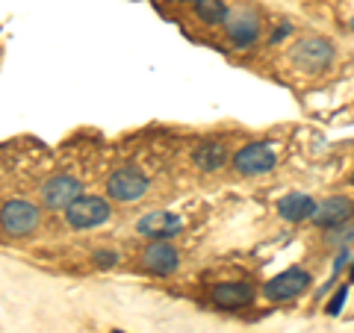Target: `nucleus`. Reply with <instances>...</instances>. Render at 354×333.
I'll return each mask as SVG.
<instances>
[{
    "instance_id": "obj_18",
    "label": "nucleus",
    "mask_w": 354,
    "mask_h": 333,
    "mask_svg": "<svg viewBox=\"0 0 354 333\" xmlns=\"http://www.w3.org/2000/svg\"><path fill=\"white\" fill-rule=\"evenodd\" d=\"M95 263L101 265V269H109V265L118 263V254L115 251H95Z\"/></svg>"
},
{
    "instance_id": "obj_17",
    "label": "nucleus",
    "mask_w": 354,
    "mask_h": 333,
    "mask_svg": "<svg viewBox=\"0 0 354 333\" xmlns=\"http://www.w3.org/2000/svg\"><path fill=\"white\" fill-rule=\"evenodd\" d=\"M346 301H348V286H346V283H342V286H339V289L334 292V298H330V301H328V307H325V313H328V316H339V310H342V307H346Z\"/></svg>"
},
{
    "instance_id": "obj_9",
    "label": "nucleus",
    "mask_w": 354,
    "mask_h": 333,
    "mask_svg": "<svg viewBox=\"0 0 354 333\" xmlns=\"http://www.w3.org/2000/svg\"><path fill=\"white\" fill-rule=\"evenodd\" d=\"M225 27L236 48H248V44H254L260 36V18L254 9H236V12H230Z\"/></svg>"
},
{
    "instance_id": "obj_23",
    "label": "nucleus",
    "mask_w": 354,
    "mask_h": 333,
    "mask_svg": "<svg viewBox=\"0 0 354 333\" xmlns=\"http://www.w3.org/2000/svg\"><path fill=\"white\" fill-rule=\"evenodd\" d=\"M351 24H354V21H351Z\"/></svg>"
},
{
    "instance_id": "obj_5",
    "label": "nucleus",
    "mask_w": 354,
    "mask_h": 333,
    "mask_svg": "<svg viewBox=\"0 0 354 333\" xmlns=\"http://www.w3.org/2000/svg\"><path fill=\"white\" fill-rule=\"evenodd\" d=\"M39 221H41L39 209L30 201H21V198L0 207V227H3L6 236H30L39 227Z\"/></svg>"
},
{
    "instance_id": "obj_2",
    "label": "nucleus",
    "mask_w": 354,
    "mask_h": 333,
    "mask_svg": "<svg viewBox=\"0 0 354 333\" xmlns=\"http://www.w3.org/2000/svg\"><path fill=\"white\" fill-rule=\"evenodd\" d=\"M109 216H113V207H109L106 198H97V195H80L65 209V221H68V227H74V230L101 227L109 221Z\"/></svg>"
},
{
    "instance_id": "obj_16",
    "label": "nucleus",
    "mask_w": 354,
    "mask_h": 333,
    "mask_svg": "<svg viewBox=\"0 0 354 333\" xmlns=\"http://www.w3.org/2000/svg\"><path fill=\"white\" fill-rule=\"evenodd\" d=\"M328 242L330 245H348V242H354V225L346 221V225H339V227H330L328 230Z\"/></svg>"
},
{
    "instance_id": "obj_13",
    "label": "nucleus",
    "mask_w": 354,
    "mask_h": 333,
    "mask_svg": "<svg viewBox=\"0 0 354 333\" xmlns=\"http://www.w3.org/2000/svg\"><path fill=\"white\" fill-rule=\"evenodd\" d=\"M313 209H316V201L304 192H292L278 201V216L283 221H304V218H313Z\"/></svg>"
},
{
    "instance_id": "obj_1",
    "label": "nucleus",
    "mask_w": 354,
    "mask_h": 333,
    "mask_svg": "<svg viewBox=\"0 0 354 333\" xmlns=\"http://www.w3.org/2000/svg\"><path fill=\"white\" fill-rule=\"evenodd\" d=\"M290 62L304 74H319L334 62V44L322 36H304L292 44Z\"/></svg>"
},
{
    "instance_id": "obj_19",
    "label": "nucleus",
    "mask_w": 354,
    "mask_h": 333,
    "mask_svg": "<svg viewBox=\"0 0 354 333\" xmlns=\"http://www.w3.org/2000/svg\"><path fill=\"white\" fill-rule=\"evenodd\" d=\"M351 283H354V263H351Z\"/></svg>"
},
{
    "instance_id": "obj_20",
    "label": "nucleus",
    "mask_w": 354,
    "mask_h": 333,
    "mask_svg": "<svg viewBox=\"0 0 354 333\" xmlns=\"http://www.w3.org/2000/svg\"><path fill=\"white\" fill-rule=\"evenodd\" d=\"M189 3H201V0H189Z\"/></svg>"
},
{
    "instance_id": "obj_12",
    "label": "nucleus",
    "mask_w": 354,
    "mask_h": 333,
    "mask_svg": "<svg viewBox=\"0 0 354 333\" xmlns=\"http://www.w3.org/2000/svg\"><path fill=\"white\" fill-rule=\"evenodd\" d=\"M254 301V289L248 283H218L213 286V304L225 310H239Z\"/></svg>"
},
{
    "instance_id": "obj_10",
    "label": "nucleus",
    "mask_w": 354,
    "mask_h": 333,
    "mask_svg": "<svg viewBox=\"0 0 354 333\" xmlns=\"http://www.w3.org/2000/svg\"><path fill=\"white\" fill-rule=\"evenodd\" d=\"M136 230L142 236H151V239H169L177 236L183 230V218L174 216V213H165V209H157V213H145L136 221Z\"/></svg>"
},
{
    "instance_id": "obj_3",
    "label": "nucleus",
    "mask_w": 354,
    "mask_h": 333,
    "mask_svg": "<svg viewBox=\"0 0 354 333\" xmlns=\"http://www.w3.org/2000/svg\"><path fill=\"white\" fill-rule=\"evenodd\" d=\"M148 177L142 174L139 169H115L113 174H109L106 180V195L113 198V201L118 204H136L142 201V198L148 195Z\"/></svg>"
},
{
    "instance_id": "obj_8",
    "label": "nucleus",
    "mask_w": 354,
    "mask_h": 333,
    "mask_svg": "<svg viewBox=\"0 0 354 333\" xmlns=\"http://www.w3.org/2000/svg\"><path fill=\"white\" fill-rule=\"evenodd\" d=\"M142 265H145L148 272L160 274V277H169V274L177 272V265H180V254H177V248L171 245V242L153 239L145 245V251H142Z\"/></svg>"
},
{
    "instance_id": "obj_7",
    "label": "nucleus",
    "mask_w": 354,
    "mask_h": 333,
    "mask_svg": "<svg viewBox=\"0 0 354 333\" xmlns=\"http://www.w3.org/2000/svg\"><path fill=\"white\" fill-rule=\"evenodd\" d=\"M310 283L313 280H310V274L304 269H286L281 274H274L272 280L263 286V292L269 301H290V298L301 295Z\"/></svg>"
},
{
    "instance_id": "obj_21",
    "label": "nucleus",
    "mask_w": 354,
    "mask_h": 333,
    "mask_svg": "<svg viewBox=\"0 0 354 333\" xmlns=\"http://www.w3.org/2000/svg\"><path fill=\"white\" fill-rule=\"evenodd\" d=\"M113 333H124V330H113Z\"/></svg>"
},
{
    "instance_id": "obj_6",
    "label": "nucleus",
    "mask_w": 354,
    "mask_h": 333,
    "mask_svg": "<svg viewBox=\"0 0 354 333\" xmlns=\"http://www.w3.org/2000/svg\"><path fill=\"white\" fill-rule=\"evenodd\" d=\"M83 195V183L71 174H53L41 183V201L48 209H68Z\"/></svg>"
},
{
    "instance_id": "obj_15",
    "label": "nucleus",
    "mask_w": 354,
    "mask_h": 333,
    "mask_svg": "<svg viewBox=\"0 0 354 333\" xmlns=\"http://www.w3.org/2000/svg\"><path fill=\"white\" fill-rule=\"evenodd\" d=\"M195 15L204 21V24H225L230 9L225 6V0H201V3H195Z\"/></svg>"
},
{
    "instance_id": "obj_14",
    "label": "nucleus",
    "mask_w": 354,
    "mask_h": 333,
    "mask_svg": "<svg viewBox=\"0 0 354 333\" xmlns=\"http://www.w3.org/2000/svg\"><path fill=\"white\" fill-rule=\"evenodd\" d=\"M192 160L201 171H218V169H225V162H227V148L221 145V142H204V145L195 148Z\"/></svg>"
},
{
    "instance_id": "obj_11",
    "label": "nucleus",
    "mask_w": 354,
    "mask_h": 333,
    "mask_svg": "<svg viewBox=\"0 0 354 333\" xmlns=\"http://www.w3.org/2000/svg\"><path fill=\"white\" fill-rule=\"evenodd\" d=\"M351 216H354V204H351V198H342V195L328 198V201L316 204L313 209V221L325 230L346 225V221H351Z\"/></svg>"
},
{
    "instance_id": "obj_4",
    "label": "nucleus",
    "mask_w": 354,
    "mask_h": 333,
    "mask_svg": "<svg viewBox=\"0 0 354 333\" xmlns=\"http://www.w3.org/2000/svg\"><path fill=\"white\" fill-rule=\"evenodd\" d=\"M278 165V151L274 142H251V145L239 148L234 157V169L245 177H257V174H269Z\"/></svg>"
},
{
    "instance_id": "obj_22",
    "label": "nucleus",
    "mask_w": 354,
    "mask_h": 333,
    "mask_svg": "<svg viewBox=\"0 0 354 333\" xmlns=\"http://www.w3.org/2000/svg\"><path fill=\"white\" fill-rule=\"evenodd\" d=\"M351 180H354V174H351Z\"/></svg>"
}]
</instances>
